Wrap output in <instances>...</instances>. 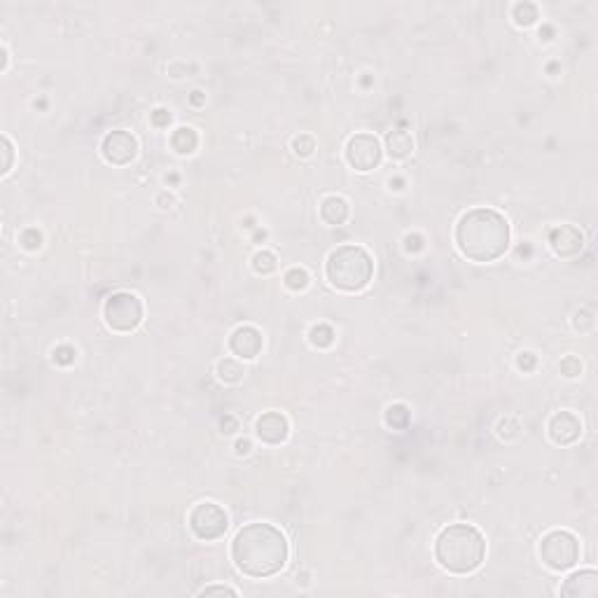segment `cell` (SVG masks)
<instances>
[{
  "instance_id": "obj_1",
  "label": "cell",
  "mask_w": 598,
  "mask_h": 598,
  "mask_svg": "<svg viewBox=\"0 0 598 598\" xmlns=\"http://www.w3.org/2000/svg\"><path fill=\"white\" fill-rule=\"evenodd\" d=\"M288 540L271 523H248L232 543V559L248 577H271L288 563Z\"/></svg>"
},
{
  "instance_id": "obj_2",
  "label": "cell",
  "mask_w": 598,
  "mask_h": 598,
  "mask_svg": "<svg viewBox=\"0 0 598 598\" xmlns=\"http://www.w3.org/2000/svg\"><path fill=\"white\" fill-rule=\"evenodd\" d=\"M458 250L472 262H495L510 248V225L493 208H475L456 225Z\"/></svg>"
},
{
  "instance_id": "obj_3",
  "label": "cell",
  "mask_w": 598,
  "mask_h": 598,
  "mask_svg": "<svg viewBox=\"0 0 598 598\" xmlns=\"http://www.w3.org/2000/svg\"><path fill=\"white\" fill-rule=\"evenodd\" d=\"M484 556H486L484 535L470 523H451L437 535L435 559L444 571L468 575L482 566Z\"/></svg>"
},
{
  "instance_id": "obj_4",
  "label": "cell",
  "mask_w": 598,
  "mask_h": 598,
  "mask_svg": "<svg viewBox=\"0 0 598 598\" xmlns=\"http://www.w3.org/2000/svg\"><path fill=\"white\" fill-rule=\"evenodd\" d=\"M374 276V262L360 246H341L327 258V278L344 292H358L367 288Z\"/></svg>"
},
{
  "instance_id": "obj_5",
  "label": "cell",
  "mask_w": 598,
  "mask_h": 598,
  "mask_svg": "<svg viewBox=\"0 0 598 598\" xmlns=\"http://www.w3.org/2000/svg\"><path fill=\"white\" fill-rule=\"evenodd\" d=\"M540 556L551 571H568L580 561V543L568 531H549L540 543Z\"/></svg>"
},
{
  "instance_id": "obj_6",
  "label": "cell",
  "mask_w": 598,
  "mask_h": 598,
  "mask_svg": "<svg viewBox=\"0 0 598 598\" xmlns=\"http://www.w3.org/2000/svg\"><path fill=\"white\" fill-rule=\"evenodd\" d=\"M103 316L110 329H115V332H131L143 321V304L131 292H115L105 299Z\"/></svg>"
},
{
  "instance_id": "obj_7",
  "label": "cell",
  "mask_w": 598,
  "mask_h": 598,
  "mask_svg": "<svg viewBox=\"0 0 598 598\" xmlns=\"http://www.w3.org/2000/svg\"><path fill=\"white\" fill-rule=\"evenodd\" d=\"M227 526H229V519H227V512L215 503H201L192 510L190 514V528L192 533L197 535L199 540H218L225 535Z\"/></svg>"
},
{
  "instance_id": "obj_8",
  "label": "cell",
  "mask_w": 598,
  "mask_h": 598,
  "mask_svg": "<svg viewBox=\"0 0 598 598\" xmlns=\"http://www.w3.org/2000/svg\"><path fill=\"white\" fill-rule=\"evenodd\" d=\"M346 162L356 171H372L381 162V143L372 134L353 136L346 145Z\"/></svg>"
},
{
  "instance_id": "obj_9",
  "label": "cell",
  "mask_w": 598,
  "mask_h": 598,
  "mask_svg": "<svg viewBox=\"0 0 598 598\" xmlns=\"http://www.w3.org/2000/svg\"><path fill=\"white\" fill-rule=\"evenodd\" d=\"M138 143L129 131H110L101 143V155L112 166H127L136 159Z\"/></svg>"
},
{
  "instance_id": "obj_10",
  "label": "cell",
  "mask_w": 598,
  "mask_h": 598,
  "mask_svg": "<svg viewBox=\"0 0 598 598\" xmlns=\"http://www.w3.org/2000/svg\"><path fill=\"white\" fill-rule=\"evenodd\" d=\"M549 246L559 258H577L584 248V236L577 227L561 225V227H556V229H551Z\"/></svg>"
},
{
  "instance_id": "obj_11",
  "label": "cell",
  "mask_w": 598,
  "mask_h": 598,
  "mask_svg": "<svg viewBox=\"0 0 598 598\" xmlns=\"http://www.w3.org/2000/svg\"><path fill=\"white\" fill-rule=\"evenodd\" d=\"M262 346H264L262 332L253 325H243V327L234 329V334H232V339H229L232 353L241 358V360H253V358H258Z\"/></svg>"
},
{
  "instance_id": "obj_12",
  "label": "cell",
  "mask_w": 598,
  "mask_h": 598,
  "mask_svg": "<svg viewBox=\"0 0 598 598\" xmlns=\"http://www.w3.org/2000/svg\"><path fill=\"white\" fill-rule=\"evenodd\" d=\"M580 435H582V423H580V419L575 416V414L571 412H559L554 414L549 421V437L554 444H561V447H566V444H573L580 440Z\"/></svg>"
},
{
  "instance_id": "obj_13",
  "label": "cell",
  "mask_w": 598,
  "mask_h": 598,
  "mask_svg": "<svg viewBox=\"0 0 598 598\" xmlns=\"http://www.w3.org/2000/svg\"><path fill=\"white\" fill-rule=\"evenodd\" d=\"M255 432H258V437L262 442L281 444V442H286V437L290 432L288 419L278 412H266L255 421Z\"/></svg>"
},
{
  "instance_id": "obj_14",
  "label": "cell",
  "mask_w": 598,
  "mask_h": 598,
  "mask_svg": "<svg viewBox=\"0 0 598 598\" xmlns=\"http://www.w3.org/2000/svg\"><path fill=\"white\" fill-rule=\"evenodd\" d=\"M596 594H598V573L596 571L575 573L561 586V596H568V598H594Z\"/></svg>"
},
{
  "instance_id": "obj_15",
  "label": "cell",
  "mask_w": 598,
  "mask_h": 598,
  "mask_svg": "<svg viewBox=\"0 0 598 598\" xmlns=\"http://www.w3.org/2000/svg\"><path fill=\"white\" fill-rule=\"evenodd\" d=\"M321 218L327 222V225H344L346 218H349V203L341 197H327L325 201L321 203Z\"/></svg>"
},
{
  "instance_id": "obj_16",
  "label": "cell",
  "mask_w": 598,
  "mask_h": 598,
  "mask_svg": "<svg viewBox=\"0 0 598 598\" xmlns=\"http://www.w3.org/2000/svg\"><path fill=\"white\" fill-rule=\"evenodd\" d=\"M386 150H388V155L395 157V159L409 157V155H412V150H414L412 136H409L407 131H402V129L390 131V134L386 136Z\"/></svg>"
},
{
  "instance_id": "obj_17",
  "label": "cell",
  "mask_w": 598,
  "mask_h": 598,
  "mask_svg": "<svg viewBox=\"0 0 598 598\" xmlns=\"http://www.w3.org/2000/svg\"><path fill=\"white\" fill-rule=\"evenodd\" d=\"M197 131L190 129V127H180L178 131L173 134V138H171V145H173L175 152H180V155H192V152L197 150Z\"/></svg>"
},
{
  "instance_id": "obj_18",
  "label": "cell",
  "mask_w": 598,
  "mask_h": 598,
  "mask_svg": "<svg viewBox=\"0 0 598 598\" xmlns=\"http://www.w3.org/2000/svg\"><path fill=\"white\" fill-rule=\"evenodd\" d=\"M243 374H246L243 364L238 360H232V358H225V360H220L218 364V377L220 381H225V384H238V381L243 379Z\"/></svg>"
},
{
  "instance_id": "obj_19",
  "label": "cell",
  "mask_w": 598,
  "mask_h": 598,
  "mask_svg": "<svg viewBox=\"0 0 598 598\" xmlns=\"http://www.w3.org/2000/svg\"><path fill=\"white\" fill-rule=\"evenodd\" d=\"M514 21L519 26H531L538 21V8L533 3H519L514 5Z\"/></svg>"
},
{
  "instance_id": "obj_20",
  "label": "cell",
  "mask_w": 598,
  "mask_h": 598,
  "mask_svg": "<svg viewBox=\"0 0 598 598\" xmlns=\"http://www.w3.org/2000/svg\"><path fill=\"white\" fill-rule=\"evenodd\" d=\"M386 423H388L390 428H404V425L409 423V409L404 407V404H393V407H388V412H386Z\"/></svg>"
},
{
  "instance_id": "obj_21",
  "label": "cell",
  "mask_w": 598,
  "mask_h": 598,
  "mask_svg": "<svg viewBox=\"0 0 598 598\" xmlns=\"http://www.w3.org/2000/svg\"><path fill=\"white\" fill-rule=\"evenodd\" d=\"M311 344L318 349H327L334 344V329L329 325H316L311 329Z\"/></svg>"
},
{
  "instance_id": "obj_22",
  "label": "cell",
  "mask_w": 598,
  "mask_h": 598,
  "mask_svg": "<svg viewBox=\"0 0 598 598\" xmlns=\"http://www.w3.org/2000/svg\"><path fill=\"white\" fill-rule=\"evenodd\" d=\"M253 269L262 273V276L271 273L273 269H276V255L269 253V250H262V253H258L253 258Z\"/></svg>"
},
{
  "instance_id": "obj_23",
  "label": "cell",
  "mask_w": 598,
  "mask_h": 598,
  "mask_svg": "<svg viewBox=\"0 0 598 598\" xmlns=\"http://www.w3.org/2000/svg\"><path fill=\"white\" fill-rule=\"evenodd\" d=\"M286 286L290 290H304L306 286H309V273H306L304 269H290L286 273Z\"/></svg>"
},
{
  "instance_id": "obj_24",
  "label": "cell",
  "mask_w": 598,
  "mask_h": 598,
  "mask_svg": "<svg viewBox=\"0 0 598 598\" xmlns=\"http://www.w3.org/2000/svg\"><path fill=\"white\" fill-rule=\"evenodd\" d=\"M292 150L297 152L299 157H309V155H313V150H316V140H313L311 136L301 134L292 140Z\"/></svg>"
},
{
  "instance_id": "obj_25",
  "label": "cell",
  "mask_w": 598,
  "mask_h": 598,
  "mask_svg": "<svg viewBox=\"0 0 598 598\" xmlns=\"http://www.w3.org/2000/svg\"><path fill=\"white\" fill-rule=\"evenodd\" d=\"M580 372H582V362H580L575 356H568V358H563V360H561V374H563V377L575 379V377H580Z\"/></svg>"
},
{
  "instance_id": "obj_26",
  "label": "cell",
  "mask_w": 598,
  "mask_h": 598,
  "mask_svg": "<svg viewBox=\"0 0 598 598\" xmlns=\"http://www.w3.org/2000/svg\"><path fill=\"white\" fill-rule=\"evenodd\" d=\"M21 246L26 250H38L42 246V236H40L36 229H26L24 234H21Z\"/></svg>"
},
{
  "instance_id": "obj_27",
  "label": "cell",
  "mask_w": 598,
  "mask_h": 598,
  "mask_svg": "<svg viewBox=\"0 0 598 598\" xmlns=\"http://www.w3.org/2000/svg\"><path fill=\"white\" fill-rule=\"evenodd\" d=\"M0 143H3V155H5V162H3V169H0V173H10V169H12V157H14V152H12V143H10V138L8 136H3V140H0Z\"/></svg>"
},
{
  "instance_id": "obj_28",
  "label": "cell",
  "mask_w": 598,
  "mask_h": 598,
  "mask_svg": "<svg viewBox=\"0 0 598 598\" xmlns=\"http://www.w3.org/2000/svg\"><path fill=\"white\" fill-rule=\"evenodd\" d=\"M75 349H71V346H59V349L54 351V362L59 364H71L73 360H75Z\"/></svg>"
},
{
  "instance_id": "obj_29",
  "label": "cell",
  "mask_w": 598,
  "mask_h": 598,
  "mask_svg": "<svg viewBox=\"0 0 598 598\" xmlns=\"http://www.w3.org/2000/svg\"><path fill=\"white\" fill-rule=\"evenodd\" d=\"M573 325H575V329H589L591 325H594V318H591L589 311H577L573 318Z\"/></svg>"
},
{
  "instance_id": "obj_30",
  "label": "cell",
  "mask_w": 598,
  "mask_h": 598,
  "mask_svg": "<svg viewBox=\"0 0 598 598\" xmlns=\"http://www.w3.org/2000/svg\"><path fill=\"white\" fill-rule=\"evenodd\" d=\"M199 596H236V591L229 589V586L215 584V586H206V589H201V591H199Z\"/></svg>"
},
{
  "instance_id": "obj_31",
  "label": "cell",
  "mask_w": 598,
  "mask_h": 598,
  "mask_svg": "<svg viewBox=\"0 0 598 598\" xmlns=\"http://www.w3.org/2000/svg\"><path fill=\"white\" fill-rule=\"evenodd\" d=\"M152 122H155L157 127H169V124H171V112L155 110V112H152Z\"/></svg>"
},
{
  "instance_id": "obj_32",
  "label": "cell",
  "mask_w": 598,
  "mask_h": 598,
  "mask_svg": "<svg viewBox=\"0 0 598 598\" xmlns=\"http://www.w3.org/2000/svg\"><path fill=\"white\" fill-rule=\"evenodd\" d=\"M533 364H535L533 353H521V356H519V367L521 369H533Z\"/></svg>"
},
{
  "instance_id": "obj_33",
  "label": "cell",
  "mask_w": 598,
  "mask_h": 598,
  "mask_svg": "<svg viewBox=\"0 0 598 598\" xmlns=\"http://www.w3.org/2000/svg\"><path fill=\"white\" fill-rule=\"evenodd\" d=\"M250 451V442L248 440H238L236 442V453L238 456H246Z\"/></svg>"
}]
</instances>
